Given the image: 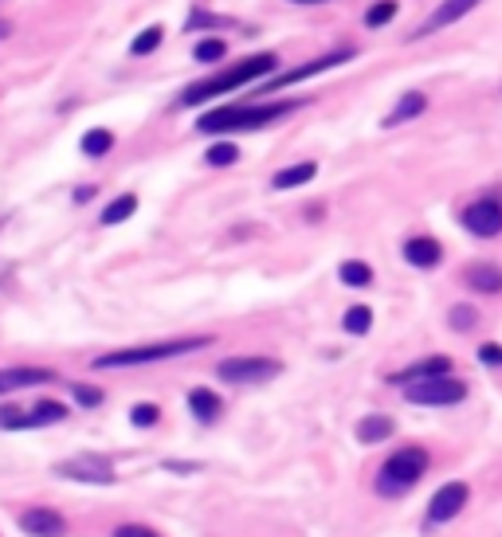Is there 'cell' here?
Segmentation results:
<instances>
[{
  "label": "cell",
  "mask_w": 502,
  "mask_h": 537,
  "mask_svg": "<svg viewBox=\"0 0 502 537\" xmlns=\"http://www.w3.org/2000/svg\"><path fill=\"white\" fill-rule=\"evenodd\" d=\"M303 99H286V102H271V106H224V110H208L197 122L200 134H240V130H263L275 118L295 114Z\"/></svg>",
  "instance_id": "cell-1"
},
{
  "label": "cell",
  "mask_w": 502,
  "mask_h": 537,
  "mask_svg": "<svg viewBox=\"0 0 502 537\" xmlns=\"http://www.w3.org/2000/svg\"><path fill=\"white\" fill-rule=\"evenodd\" d=\"M275 67H279V59H275L271 51H263V56H251V59L236 63V67L220 71L216 79H205V83H197V87H189L185 94H181V106H200V102H208V99H220V94H232V91H240V87H251L255 79H267V75H271Z\"/></svg>",
  "instance_id": "cell-2"
},
{
  "label": "cell",
  "mask_w": 502,
  "mask_h": 537,
  "mask_svg": "<svg viewBox=\"0 0 502 537\" xmlns=\"http://www.w3.org/2000/svg\"><path fill=\"white\" fill-rule=\"evenodd\" d=\"M212 338H173V341H154V346H134V349H114L94 357V369H134V365H149V361H165V357H181V353L205 349Z\"/></svg>",
  "instance_id": "cell-3"
},
{
  "label": "cell",
  "mask_w": 502,
  "mask_h": 537,
  "mask_svg": "<svg viewBox=\"0 0 502 537\" xmlns=\"http://www.w3.org/2000/svg\"><path fill=\"white\" fill-rule=\"evenodd\" d=\"M424 471H428V451H424V447L392 451V455L384 459L381 475H377V494H384V498H397V494L412 490L416 482L424 479Z\"/></svg>",
  "instance_id": "cell-4"
},
{
  "label": "cell",
  "mask_w": 502,
  "mask_h": 537,
  "mask_svg": "<svg viewBox=\"0 0 502 537\" xmlns=\"http://www.w3.org/2000/svg\"><path fill=\"white\" fill-rule=\"evenodd\" d=\"M404 396L412 404H424V408H447V404H459L467 396V384L459 377H428V381H416V384H404Z\"/></svg>",
  "instance_id": "cell-5"
},
{
  "label": "cell",
  "mask_w": 502,
  "mask_h": 537,
  "mask_svg": "<svg viewBox=\"0 0 502 537\" xmlns=\"http://www.w3.org/2000/svg\"><path fill=\"white\" fill-rule=\"evenodd\" d=\"M283 365L275 357H228L216 365V377L228 384H263L271 377H279Z\"/></svg>",
  "instance_id": "cell-6"
},
{
  "label": "cell",
  "mask_w": 502,
  "mask_h": 537,
  "mask_svg": "<svg viewBox=\"0 0 502 537\" xmlns=\"http://www.w3.org/2000/svg\"><path fill=\"white\" fill-rule=\"evenodd\" d=\"M459 224H463L471 235H479V240H495V235L502 232V204L498 200L467 204V208L459 212Z\"/></svg>",
  "instance_id": "cell-7"
},
{
  "label": "cell",
  "mask_w": 502,
  "mask_h": 537,
  "mask_svg": "<svg viewBox=\"0 0 502 537\" xmlns=\"http://www.w3.org/2000/svg\"><path fill=\"white\" fill-rule=\"evenodd\" d=\"M354 59V51H330V56H322V59H314V63H303V67H295V71H283V75H275V79H267L263 87H260V94H271V91H279V87H291V83H298V79H311V75H318V71H330V67H338V63H349Z\"/></svg>",
  "instance_id": "cell-8"
},
{
  "label": "cell",
  "mask_w": 502,
  "mask_h": 537,
  "mask_svg": "<svg viewBox=\"0 0 502 537\" xmlns=\"http://www.w3.org/2000/svg\"><path fill=\"white\" fill-rule=\"evenodd\" d=\"M59 479L71 482H91V487H110L114 482V467L106 459H67V463L56 467Z\"/></svg>",
  "instance_id": "cell-9"
},
{
  "label": "cell",
  "mask_w": 502,
  "mask_h": 537,
  "mask_svg": "<svg viewBox=\"0 0 502 537\" xmlns=\"http://www.w3.org/2000/svg\"><path fill=\"white\" fill-rule=\"evenodd\" d=\"M467 482H447V487H440L432 494V502H428V525H444V522H452L459 510L467 506Z\"/></svg>",
  "instance_id": "cell-10"
},
{
  "label": "cell",
  "mask_w": 502,
  "mask_h": 537,
  "mask_svg": "<svg viewBox=\"0 0 502 537\" xmlns=\"http://www.w3.org/2000/svg\"><path fill=\"white\" fill-rule=\"evenodd\" d=\"M479 4H483V0H444V4L436 8V13L412 31V40H424V36H432V31H440V28H447V24H455V20H463L467 13H475Z\"/></svg>",
  "instance_id": "cell-11"
},
{
  "label": "cell",
  "mask_w": 502,
  "mask_h": 537,
  "mask_svg": "<svg viewBox=\"0 0 502 537\" xmlns=\"http://www.w3.org/2000/svg\"><path fill=\"white\" fill-rule=\"evenodd\" d=\"M20 525H24V533H31V537H63V533H67L63 514L59 510H48V506L28 510L24 518H20Z\"/></svg>",
  "instance_id": "cell-12"
},
{
  "label": "cell",
  "mask_w": 502,
  "mask_h": 537,
  "mask_svg": "<svg viewBox=\"0 0 502 537\" xmlns=\"http://www.w3.org/2000/svg\"><path fill=\"white\" fill-rule=\"evenodd\" d=\"M56 381L51 369H31V365H13V369H0V396L4 392H16V389H28V384H48Z\"/></svg>",
  "instance_id": "cell-13"
},
{
  "label": "cell",
  "mask_w": 502,
  "mask_h": 537,
  "mask_svg": "<svg viewBox=\"0 0 502 537\" xmlns=\"http://www.w3.org/2000/svg\"><path fill=\"white\" fill-rule=\"evenodd\" d=\"M447 369H452V361L447 357H428V361H416L409 369L392 373V384H416V381H428V377H447Z\"/></svg>",
  "instance_id": "cell-14"
},
{
  "label": "cell",
  "mask_w": 502,
  "mask_h": 537,
  "mask_svg": "<svg viewBox=\"0 0 502 537\" xmlns=\"http://www.w3.org/2000/svg\"><path fill=\"white\" fill-rule=\"evenodd\" d=\"M424 110H428V99H424V91H404L401 102L389 110V118H384V126H404V122H412V118H420Z\"/></svg>",
  "instance_id": "cell-15"
},
{
  "label": "cell",
  "mask_w": 502,
  "mask_h": 537,
  "mask_svg": "<svg viewBox=\"0 0 502 537\" xmlns=\"http://www.w3.org/2000/svg\"><path fill=\"white\" fill-rule=\"evenodd\" d=\"M467 286L479 295H498L502 291V267L495 263H471L467 267Z\"/></svg>",
  "instance_id": "cell-16"
},
{
  "label": "cell",
  "mask_w": 502,
  "mask_h": 537,
  "mask_svg": "<svg viewBox=\"0 0 502 537\" xmlns=\"http://www.w3.org/2000/svg\"><path fill=\"white\" fill-rule=\"evenodd\" d=\"M440 243L432 240V235H416V240L404 243V260H409L412 267H436L440 263Z\"/></svg>",
  "instance_id": "cell-17"
},
{
  "label": "cell",
  "mask_w": 502,
  "mask_h": 537,
  "mask_svg": "<svg viewBox=\"0 0 502 537\" xmlns=\"http://www.w3.org/2000/svg\"><path fill=\"white\" fill-rule=\"evenodd\" d=\"M189 412L197 416L200 424H212L220 416V396L212 392V389H192L189 392Z\"/></svg>",
  "instance_id": "cell-18"
},
{
  "label": "cell",
  "mask_w": 502,
  "mask_h": 537,
  "mask_svg": "<svg viewBox=\"0 0 502 537\" xmlns=\"http://www.w3.org/2000/svg\"><path fill=\"white\" fill-rule=\"evenodd\" d=\"M314 177H318V165L314 161H303V165L279 169V173H275V189H298V185H306V180H314Z\"/></svg>",
  "instance_id": "cell-19"
},
{
  "label": "cell",
  "mask_w": 502,
  "mask_h": 537,
  "mask_svg": "<svg viewBox=\"0 0 502 537\" xmlns=\"http://www.w3.org/2000/svg\"><path fill=\"white\" fill-rule=\"evenodd\" d=\"M392 436V420L389 416H365V420L357 424V439L361 444H381V439Z\"/></svg>",
  "instance_id": "cell-20"
},
{
  "label": "cell",
  "mask_w": 502,
  "mask_h": 537,
  "mask_svg": "<svg viewBox=\"0 0 502 537\" xmlns=\"http://www.w3.org/2000/svg\"><path fill=\"white\" fill-rule=\"evenodd\" d=\"M134 212H137V197H134V192H126V197H119V200H110V204H106L102 224H106V228H114V224L130 220Z\"/></svg>",
  "instance_id": "cell-21"
},
{
  "label": "cell",
  "mask_w": 502,
  "mask_h": 537,
  "mask_svg": "<svg viewBox=\"0 0 502 537\" xmlns=\"http://www.w3.org/2000/svg\"><path fill=\"white\" fill-rule=\"evenodd\" d=\"M67 416V408H63L59 401H44V404H36L28 412V427H44V424H56V420H63Z\"/></svg>",
  "instance_id": "cell-22"
},
{
  "label": "cell",
  "mask_w": 502,
  "mask_h": 537,
  "mask_svg": "<svg viewBox=\"0 0 502 537\" xmlns=\"http://www.w3.org/2000/svg\"><path fill=\"white\" fill-rule=\"evenodd\" d=\"M338 275H341V283H346V286H369L373 283V267L361 263V260H346Z\"/></svg>",
  "instance_id": "cell-23"
},
{
  "label": "cell",
  "mask_w": 502,
  "mask_h": 537,
  "mask_svg": "<svg viewBox=\"0 0 502 537\" xmlns=\"http://www.w3.org/2000/svg\"><path fill=\"white\" fill-rule=\"evenodd\" d=\"M341 326H346V334H354V338L369 334V326H373V310H369V306H349V310H346V318H341Z\"/></svg>",
  "instance_id": "cell-24"
},
{
  "label": "cell",
  "mask_w": 502,
  "mask_h": 537,
  "mask_svg": "<svg viewBox=\"0 0 502 537\" xmlns=\"http://www.w3.org/2000/svg\"><path fill=\"white\" fill-rule=\"evenodd\" d=\"M162 40H165L162 24L145 28V31H137V36H134V44H130V56H149V51H157V48H162Z\"/></svg>",
  "instance_id": "cell-25"
},
{
  "label": "cell",
  "mask_w": 502,
  "mask_h": 537,
  "mask_svg": "<svg viewBox=\"0 0 502 537\" xmlns=\"http://www.w3.org/2000/svg\"><path fill=\"white\" fill-rule=\"evenodd\" d=\"M114 149V134L110 130H91L83 134V154L87 157H106Z\"/></svg>",
  "instance_id": "cell-26"
},
{
  "label": "cell",
  "mask_w": 502,
  "mask_h": 537,
  "mask_svg": "<svg viewBox=\"0 0 502 537\" xmlns=\"http://www.w3.org/2000/svg\"><path fill=\"white\" fill-rule=\"evenodd\" d=\"M392 16H397V0H377V4L365 13V24L369 28H384Z\"/></svg>",
  "instance_id": "cell-27"
},
{
  "label": "cell",
  "mask_w": 502,
  "mask_h": 537,
  "mask_svg": "<svg viewBox=\"0 0 502 537\" xmlns=\"http://www.w3.org/2000/svg\"><path fill=\"white\" fill-rule=\"evenodd\" d=\"M236 157H240V149L232 145V142H216V145H212L208 154H205V161H208V165H232V161H236Z\"/></svg>",
  "instance_id": "cell-28"
},
{
  "label": "cell",
  "mask_w": 502,
  "mask_h": 537,
  "mask_svg": "<svg viewBox=\"0 0 502 537\" xmlns=\"http://www.w3.org/2000/svg\"><path fill=\"white\" fill-rule=\"evenodd\" d=\"M0 427L4 432H20V427H28V412H20L16 404H4L0 408Z\"/></svg>",
  "instance_id": "cell-29"
},
{
  "label": "cell",
  "mask_w": 502,
  "mask_h": 537,
  "mask_svg": "<svg viewBox=\"0 0 502 537\" xmlns=\"http://www.w3.org/2000/svg\"><path fill=\"white\" fill-rule=\"evenodd\" d=\"M224 56H228V48H224L220 40H200V44H197V59L200 63H220Z\"/></svg>",
  "instance_id": "cell-30"
},
{
  "label": "cell",
  "mask_w": 502,
  "mask_h": 537,
  "mask_svg": "<svg viewBox=\"0 0 502 537\" xmlns=\"http://www.w3.org/2000/svg\"><path fill=\"white\" fill-rule=\"evenodd\" d=\"M130 420H134V427H149V424L162 420V412H157V404H137L130 412Z\"/></svg>",
  "instance_id": "cell-31"
},
{
  "label": "cell",
  "mask_w": 502,
  "mask_h": 537,
  "mask_svg": "<svg viewBox=\"0 0 502 537\" xmlns=\"http://www.w3.org/2000/svg\"><path fill=\"white\" fill-rule=\"evenodd\" d=\"M71 392H75V401H79L83 408H99L102 404V392L91 389V384H71Z\"/></svg>",
  "instance_id": "cell-32"
},
{
  "label": "cell",
  "mask_w": 502,
  "mask_h": 537,
  "mask_svg": "<svg viewBox=\"0 0 502 537\" xmlns=\"http://www.w3.org/2000/svg\"><path fill=\"white\" fill-rule=\"evenodd\" d=\"M447 321H452L455 330H471V326H475V310H471V306H455Z\"/></svg>",
  "instance_id": "cell-33"
},
{
  "label": "cell",
  "mask_w": 502,
  "mask_h": 537,
  "mask_svg": "<svg viewBox=\"0 0 502 537\" xmlns=\"http://www.w3.org/2000/svg\"><path fill=\"white\" fill-rule=\"evenodd\" d=\"M114 537H157L154 530H149V525H137V522H126V525H119V530H114Z\"/></svg>",
  "instance_id": "cell-34"
},
{
  "label": "cell",
  "mask_w": 502,
  "mask_h": 537,
  "mask_svg": "<svg viewBox=\"0 0 502 537\" xmlns=\"http://www.w3.org/2000/svg\"><path fill=\"white\" fill-rule=\"evenodd\" d=\"M479 361H483V365H502V346H490V341H487V346H479Z\"/></svg>",
  "instance_id": "cell-35"
},
{
  "label": "cell",
  "mask_w": 502,
  "mask_h": 537,
  "mask_svg": "<svg viewBox=\"0 0 502 537\" xmlns=\"http://www.w3.org/2000/svg\"><path fill=\"white\" fill-rule=\"evenodd\" d=\"M91 197H94V189H91V185H83L79 192H75V200H79V204H83V200H91Z\"/></svg>",
  "instance_id": "cell-36"
},
{
  "label": "cell",
  "mask_w": 502,
  "mask_h": 537,
  "mask_svg": "<svg viewBox=\"0 0 502 537\" xmlns=\"http://www.w3.org/2000/svg\"><path fill=\"white\" fill-rule=\"evenodd\" d=\"M0 36H8V24H0Z\"/></svg>",
  "instance_id": "cell-37"
},
{
  "label": "cell",
  "mask_w": 502,
  "mask_h": 537,
  "mask_svg": "<svg viewBox=\"0 0 502 537\" xmlns=\"http://www.w3.org/2000/svg\"><path fill=\"white\" fill-rule=\"evenodd\" d=\"M295 4H314V0H295Z\"/></svg>",
  "instance_id": "cell-38"
}]
</instances>
